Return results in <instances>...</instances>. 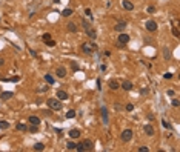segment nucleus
Returning <instances> with one entry per match:
<instances>
[{
    "label": "nucleus",
    "mask_w": 180,
    "mask_h": 152,
    "mask_svg": "<svg viewBox=\"0 0 180 152\" xmlns=\"http://www.w3.org/2000/svg\"><path fill=\"white\" fill-rule=\"evenodd\" d=\"M82 25H83L85 32H86V35H88V37H89V38H92V40H94V38H97V31L94 29V28L91 26V25L88 23L86 20H83V23H82Z\"/></svg>",
    "instance_id": "f257e3e1"
},
{
    "label": "nucleus",
    "mask_w": 180,
    "mask_h": 152,
    "mask_svg": "<svg viewBox=\"0 0 180 152\" xmlns=\"http://www.w3.org/2000/svg\"><path fill=\"white\" fill-rule=\"evenodd\" d=\"M48 106L52 109V111H60L62 109V103H60V100L58 98H48Z\"/></svg>",
    "instance_id": "f03ea898"
},
{
    "label": "nucleus",
    "mask_w": 180,
    "mask_h": 152,
    "mask_svg": "<svg viewBox=\"0 0 180 152\" xmlns=\"http://www.w3.org/2000/svg\"><path fill=\"white\" fill-rule=\"evenodd\" d=\"M132 135H134V132L131 131V129H125V131L120 134V140H122L123 143H128V141L132 140Z\"/></svg>",
    "instance_id": "7ed1b4c3"
},
{
    "label": "nucleus",
    "mask_w": 180,
    "mask_h": 152,
    "mask_svg": "<svg viewBox=\"0 0 180 152\" xmlns=\"http://www.w3.org/2000/svg\"><path fill=\"white\" fill-rule=\"evenodd\" d=\"M94 49H97V45H92V43H83L82 45V51L85 54H88V55H91L94 52Z\"/></svg>",
    "instance_id": "20e7f679"
},
{
    "label": "nucleus",
    "mask_w": 180,
    "mask_h": 152,
    "mask_svg": "<svg viewBox=\"0 0 180 152\" xmlns=\"http://www.w3.org/2000/svg\"><path fill=\"white\" fill-rule=\"evenodd\" d=\"M145 26H146V29H148L149 32H156L157 28H159V26H157V22H154V20H148Z\"/></svg>",
    "instance_id": "39448f33"
},
{
    "label": "nucleus",
    "mask_w": 180,
    "mask_h": 152,
    "mask_svg": "<svg viewBox=\"0 0 180 152\" xmlns=\"http://www.w3.org/2000/svg\"><path fill=\"white\" fill-rule=\"evenodd\" d=\"M128 41H129V35L120 32V35H119V45H120V46H123V45H126Z\"/></svg>",
    "instance_id": "423d86ee"
},
{
    "label": "nucleus",
    "mask_w": 180,
    "mask_h": 152,
    "mask_svg": "<svg viewBox=\"0 0 180 152\" xmlns=\"http://www.w3.org/2000/svg\"><path fill=\"white\" fill-rule=\"evenodd\" d=\"M82 144H83V147H85V152L92 151V149H94V143H92V140H83V141H82Z\"/></svg>",
    "instance_id": "0eeeda50"
},
{
    "label": "nucleus",
    "mask_w": 180,
    "mask_h": 152,
    "mask_svg": "<svg viewBox=\"0 0 180 152\" xmlns=\"http://www.w3.org/2000/svg\"><path fill=\"white\" fill-rule=\"evenodd\" d=\"M55 74H57L58 78H63V77H66V69H65L63 66H58L57 69H55Z\"/></svg>",
    "instance_id": "6e6552de"
},
{
    "label": "nucleus",
    "mask_w": 180,
    "mask_h": 152,
    "mask_svg": "<svg viewBox=\"0 0 180 152\" xmlns=\"http://www.w3.org/2000/svg\"><path fill=\"white\" fill-rule=\"evenodd\" d=\"M143 132H145L146 135H149V137H152V135H154V128H152L151 124H145L143 126Z\"/></svg>",
    "instance_id": "1a4fd4ad"
},
{
    "label": "nucleus",
    "mask_w": 180,
    "mask_h": 152,
    "mask_svg": "<svg viewBox=\"0 0 180 152\" xmlns=\"http://www.w3.org/2000/svg\"><path fill=\"white\" fill-rule=\"evenodd\" d=\"M122 6L126 9V11H132V9H134V3L129 2V0H123V2H122Z\"/></svg>",
    "instance_id": "9d476101"
},
{
    "label": "nucleus",
    "mask_w": 180,
    "mask_h": 152,
    "mask_svg": "<svg viewBox=\"0 0 180 152\" xmlns=\"http://www.w3.org/2000/svg\"><path fill=\"white\" fill-rule=\"evenodd\" d=\"M55 95H57L58 100H68V98H69L68 92H65V91H57V94H55Z\"/></svg>",
    "instance_id": "9b49d317"
},
{
    "label": "nucleus",
    "mask_w": 180,
    "mask_h": 152,
    "mask_svg": "<svg viewBox=\"0 0 180 152\" xmlns=\"http://www.w3.org/2000/svg\"><path fill=\"white\" fill-rule=\"evenodd\" d=\"M120 86H122V88L125 89V91H132V83L128 82V80H125V82H123Z\"/></svg>",
    "instance_id": "f8f14e48"
},
{
    "label": "nucleus",
    "mask_w": 180,
    "mask_h": 152,
    "mask_svg": "<svg viewBox=\"0 0 180 152\" xmlns=\"http://www.w3.org/2000/svg\"><path fill=\"white\" fill-rule=\"evenodd\" d=\"M109 88L112 89V91H117V89L120 88V83L117 82V80H111L109 82Z\"/></svg>",
    "instance_id": "ddd939ff"
},
{
    "label": "nucleus",
    "mask_w": 180,
    "mask_h": 152,
    "mask_svg": "<svg viewBox=\"0 0 180 152\" xmlns=\"http://www.w3.org/2000/svg\"><path fill=\"white\" fill-rule=\"evenodd\" d=\"M102 118H103V123H105V124H108L109 117H108V109L106 108H102Z\"/></svg>",
    "instance_id": "4468645a"
},
{
    "label": "nucleus",
    "mask_w": 180,
    "mask_h": 152,
    "mask_svg": "<svg viewBox=\"0 0 180 152\" xmlns=\"http://www.w3.org/2000/svg\"><path fill=\"white\" fill-rule=\"evenodd\" d=\"M29 123H31V124L39 126V124H40V118L35 117V115H31V117H29Z\"/></svg>",
    "instance_id": "2eb2a0df"
},
{
    "label": "nucleus",
    "mask_w": 180,
    "mask_h": 152,
    "mask_svg": "<svg viewBox=\"0 0 180 152\" xmlns=\"http://www.w3.org/2000/svg\"><path fill=\"white\" fill-rule=\"evenodd\" d=\"M69 137L71 138H78L80 137V131H78V129H71L69 131Z\"/></svg>",
    "instance_id": "dca6fc26"
},
{
    "label": "nucleus",
    "mask_w": 180,
    "mask_h": 152,
    "mask_svg": "<svg viewBox=\"0 0 180 152\" xmlns=\"http://www.w3.org/2000/svg\"><path fill=\"white\" fill-rule=\"evenodd\" d=\"M125 26H126V23H125V22H119V23H117L116 26H114V29L120 32V31H123V29H125Z\"/></svg>",
    "instance_id": "f3484780"
},
{
    "label": "nucleus",
    "mask_w": 180,
    "mask_h": 152,
    "mask_svg": "<svg viewBox=\"0 0 180 152\" xmlns=\"http://www.w3.org/2000/svg\"><path fill=\"white\" fill-rule=\"evenodd\" d=\"M11 97H14V92H9V91L2 92V100H9Z\"/></svg>",
    "instance_id": "a211bd4d"
},
{
    "label": "nucleus",
    "mask_w": 180,
    "mask_h": 152,
    "mask_svg": "<svg viewBox=\"0 0 180 152\" xmlns=\"http://www.w3.org/2000/svg\"><path fill=\"white\" fill-rule=\"evenodd\" d=\"M73 9H71V8H66V9H63V12H62V15H63V17H69V15L71 14H73Z\"/></svg>",
    "instance_id": "6ab92c4d"
},
{
    "label": "nucleus",
    "mask_w": 180,
    "mask_h": 152,
    "mask_svg": "<svg viewBox=\"0 0 180 152\" xmlns=\"http://www.w3.org/2000/svg\"><path fill=\"white\" fill-rule=\"evenodd\" d=\"M66 149L76 151V143H74V141H68V143H66Z\"/></svg>",
    "instance_id": "aec40b11"
},
{
    "label": "nucleus",
    "mask_w": 180,
    "mask_h": 152,
    "mask_svg": "<svg viewBox=\"0 0 180 152\" xmlns=\"http://www.w3.org/2000/svg\"><path fill=\"white\" fill-rule=\"evenodd\" d=\"M68 29H69L71 32H76V31H77V25L71 22V23H68Z\"/></svg>",
    "instance_id": "412c9836"
},
{
    "label": "nucleus",
    "mask_w": 180,
    "mask_h": 152,
    "mask_svg": "<svg viewBox=\"0 0 180 152\" xmlns=\"http://www.w3.org/2000/svg\"><path fill=\"white\" fill-rule=\"evenodd\" d=\"M45 149V144L43 143H35L34 144V151H43Z\"/></svg>",
    "instance_id": "4be33fe9"
},
{
    "label": "nucleus",
    "mask_w": 180,
    "mask_h": 152,
    "mask_svg": "<svg viewBox=\"0 0 180 152\" xmlns=\"http://www.w3.org/2000/svg\"><path fill=\"white\" fill-rule=\"evenodd\" d=\"M42 40H43L45 43H46V41H49V40H52V38H51V34H49V32L43 34V35H42Z\"/></svg>",
    "instance_id": "5701e85b"
},
{
    "label": "nucleus",
    "mask_w": 180,
    "mask_h": 152,
    "mask_svg": "<svg viewBox=\"0 0 180 152\" xmlns=\"http://www.w3.org/2000/svg\"><path fill=\"white\" fill-rule=\"evenodd\" d=\"M15 129H17V131H26V124H23V123H17V124H15Z\"/></svg>",
    "instance_id": "b1692460"
},
{
    "label": "nucleus",
    "mask_w": 180,
    "mask_h": 152,
    "mask_svg": "<svg viewBox=\"0 0 180 152\" xmlns=\"http://www.w3.org/2000/svg\"><path fill=\"white\" fill-rule=\"evenodd\" d=\"M45 80H46V83H49V85L54 83V77L49 75V74H46V75H45Z\"/></svg>",
    "instance_id": "393cba45"
},
{
    "label": "nucleus",
    "mask_w": 180,
    "mask_h": 152,
    "mask_svg": "<svg viewBox=\"0 0 180 152\" xmlns=\"http://www.w3.org/2000/svg\"><path fill=\"white\" fill-rule=\"evenodd\" d=\"M163 55H165L166 60H169V59H171V51H169L168 48H165V51H163Z\"/></svg>",
    "instance_id": "a878e982"
},
{
    "label": "nucleus",
    "mask_w": 180,
    "mask_h": 152,
    "mask_svg": "<svg viewBox=\"0 0 180 152\" xmlns=\"http://www.w3.org/2000/svg\"><path fill=\"white\" fill-rule=\"evenodd\" d=\"M74 117H76V111H73V109H71V111L66 112V118H74Z\"/></svg>",
    "instance_id": "bb28decb"
},
{
    "label": "nucleus",
    "mask_w": 180,
    "mask_h": 152,
    "mask_svg": "<svg viewBox=\"0 0 180 152\" xmlns=\"http://www.w3.org/2000/svg\"><path fill=\"white\" fill-rule=\"evenodd\" d=\"M8 128H9L8 121H0V129H8Z\"/></svg>",
    "instance_id": "cd10ccee"
},
{
    "label": "nucleus",
    "mask_w": 180,
    "mask_h": 152,
    "mask_svg": "<svg viewBox=\"0 0 180 152\" xmlns=\"http://www.w3.org/2000/svg\"><path fill=\"white\" fill-rule=\"evenodd\" d=\"M37 128L39 126H35V124H32L31 128H29V132H32V134H34V132H37Z\"/></svg>",
    "instance_id": "c85d7f7f"
},
{
    "label": "nucleus",
    "mask_w": 180,
    "mask_h": 152,
    "mask_svg": "<svg viewBox=\"0 0 180 152\" xmlns=\"http://www.w3.org/2000/svg\"><path fill=\"white\" fill-rule=\"evenodd\" d=\"M179 105H180V101H179L177 98H174V100H172V106H174V108H179Z\"/></svg>",
    "instance_id": "c756f323"
},
{
    "label": "nucleus",
    "mask_w": 180,
    "mask_h": 152,
    "mask_svg": "<svg viewBox=\"0 0 180 152\" xmlns=\"http://www.w3.org/2000/svg\"><path fill=\"white\" fill-rule=\"evenodd\" d=\"M162 124H163V128H166V129H171V126H169V123H168V121L162 120Z\"/></svg>",
    "instance_id": "7c9ffc66"
},
{
    "label": "nucleus",
    "mask_w": 180,
    "mask_h": 152,
    "mask_svg": "<svg viewBox=\"0 0 180 152\" xmlns=\"http://www.w3.org/2000/svg\"><path fill=\"white\" fill-rule=\"evenodd\" d=\"M139 151H140V152H148L149 149H148L146 146H140V147H139Z\"/></svg>",
    "instance_id": "2f4dec72"
},
{
    "label": "nucleus",
    "mask_w": 180,
    "mask_h": 152,
    "mask_svg": "<svg viewBox=\"0 0 180 152\" xmlns=\"http://www.w3.org/2000/svg\"><path fill=\"white\" fill-rule=\"evenodd\" d=\"M148 12H149V14H154V12H156V8H154V6H149V8H148Z\"/></svg>",
    "instance_id": "473e14b6"
},
{
    "label": "nucleus",
    "mask_w": 180,
    "mask_h": 152,
    "mask_svg": "<svg viewBox=\"0 0 180 152\" xmlns=\"http://www.w3.org/2000/svg\"><path fill=\"white\" fill-rule=\"evenodd\" d=\"M46 45H48V46H55V41L54 40H49V41H46Z\"/></svg>",
    "instance_id": "72a5a7b5"
},
{
    "label": "nucleus",
    "mask_w": 180,
    "mask_h": 152,
    "mask_svg": "<svg viewBox=\"0 0 180 152\" xmlns=\"http://www.w3.org/2000/svg\"><path fill=\"white\" fill-rule=\"evenodd\" d=\"M132 109H134L132 105H128V106H126V111H128V112H132Z\"/></svg>",
    "instance_id": "f704fd0d"
},
{
    "label": "nucleus",
    "mask_w": 180,
    "mask_h": 152,
    "mask_svg": "<svg viewBox=\"0 0 180 152\" xmlns=\"http://www.w3.org/2000/svg\"><path fill=\"white\" fill-rule=\"evenodd\" d=\"M9 80H11V82H19V80H20V77H17V75H15V77H11Z\"/></svg>",
    "instance_id": "c9c22d12"
},
{
    "label": "nucleus",
    "mask_w": 180,
    "mask_h": 152,
    "mask_svg": "<svg viewBox=\"0 0 180 152\" xmlns=\"http://www.w3.org/2000/svg\"><path fill=\"white\" fill-rule=\"evenodd\" d=\"M172 34H174L175 37H179V29H177V28H174V29H172Z\"/></svg>",
    "instance_id": "e433bc0d"
},
{
    "label": "nucleus",
    "mask_w": 180,
    "mask_h": 152,
    "mask_svg": "<svg viewBox=\"0 0 180 152\" xmlns=\"http://www.w3.org/2000/svg\"><path fill=\"white\" fill-rule=\"evenodd\" d=\"M166 94H168L169 97H172V95H174V91H172V89H168V91H166Z\"/></svg>",
    "instance_id": "4c0bfd02"
},
{
    "label": "nucleus",
    "mask_w": 180,
    "mask_h": 152,
    "mask_svg": "<svg viewBox=\"0 0 180 152\" xmlns=\"http://www.w3.org/2000/svg\"><path fill=\"white\" fill-rule=\"evenodd\" d=\"M85 14H86L88 17H91V15H92V14H91V9H85Z\"/></svg>",
    "instance_id": "58836bf2"
},
{
    "label": "nucleus",
    "mask_w": 180,
    "mask_h": 152,
    "mask_svg": "<svg viewBox=\"0 0 180 152\" xmlns=\"http://www.w3.org/2000/svg\"><path fill=\"white\" fill-rule=\"evenodd\" d=\"M114 108H116V111H120V109H122V106H120L119 103H116V105H114Z\"/></svg>",
    "instance_id": "ea45409f"
},
{
    "label": "nucleus",
    "mask_w": 180,
    "mask_h": 152,
    "mask_svg": "<svg viewBox=\"0 0 180 152\" xmlns=\"http://www.w3.org/2000/svg\"><path fill=\"white\" fill-rule=\"evenodd\" d=\"M163 77H165V78H172V74L171 72H169V74H165Z\"/></svg>",
    "instance_id": "a19ab883"
},
{
    "label": "nucleus",
    "mask_w": 180,
    "mask_h": 152,
    "mask_svg": "<svg viewBox=\"0 0 180 152\" xmlns=\"http://www.w3.org/2000/svg\"><path fill=\"white\" fill-rule=\"evenodd\" d=\"M29 52H31V55H34V57H37V52H35V51H32V49H31V51H29Z\"/></svg>",
    "instance_id": "79ce46f5"
},
{
    "label": "nucleus",
    "mask_w": 180,
    "mask_h": 152,
    "mask_svg": "<svg viewBox=\"0 0 180 152\" xmlns=\"http://www.w3.org/2000/svg\"><path fill=\"white\" fill-rule=\"evenodd\" d=\"M0 64H3V59H0Z\"/></svg>",
    "instance_id": "37998d69"
}]
</instances>
